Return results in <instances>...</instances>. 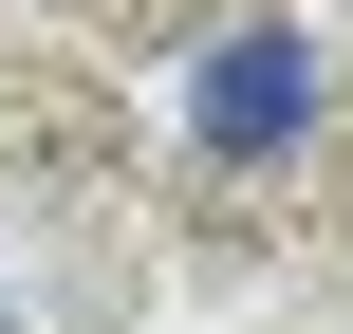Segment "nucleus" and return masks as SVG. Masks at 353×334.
<instances>
[{"label":"nucleus","instance_id":"f257e3e1","mask_svg":"<svg viewBox=\"0 0 353 334\" xmlns=\"http://www.w3.org/2000/svg\"><path fill=\"white\" fill-rule=\"evenodd\" d=\"M298 112H316V56H298V37H223V56L186 74V130H205V149H279Z\"/></svg>","mask_w":353,"mask_h":334}]
</instances>
